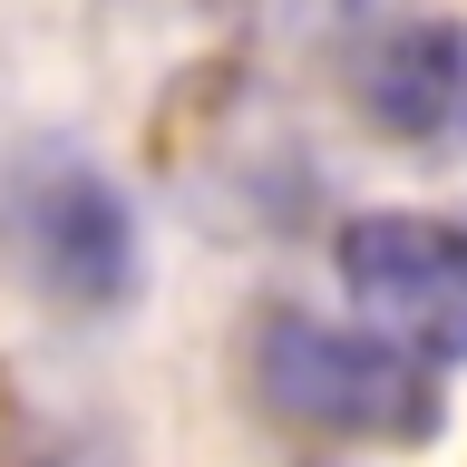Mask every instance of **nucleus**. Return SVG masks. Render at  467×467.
Listing matches in <instances>:
<instances>
[{"instance_id":"3","label":"nucleus","mask_w":467,"mask_h":467,"mask_svg":"<svg viewBox=\"0 0 467 467\" xmlns=\"http://www.w3.org/2000/svg\"><path fill=\"white\" fill-rule=\"evenodd\" d=\"M458 98H467V39H458V29H419V39H400V49L379 58V88H370V108L389 117V127H409V137L448 127Z\"/></svg>"},{"instance_id":"1","label":"nucleus","mask_w":467,"mask_h":467,"mask_svg":"<svg viewBox=\"0 0 467 467\" xmlns=\"http://www.w3.org/2000/svg\"><path fill=\"white\" fill-rule=\"evenodd\" d=\"M341 292L370 321V341H389L419 370L467 360V224L448 214H350L341 224Z\"/></svg>"},{"instance_id":"2","label":"nucleus","mask_w":467,"mask_h":467,"mask_svg":"<svg viewBox=\"0 0 467 467\" xmlns=\"http://www.w3.org/2000/svg\"><path fill=\"white\" fill-rule=\"evenodd\" d=\"M254 370L273 389V409L312 419V429H341V438H429L438 429L419 360H400L389 341H350L331 321H302V312L263 321Z\"/></svg>"}]
</instances>
